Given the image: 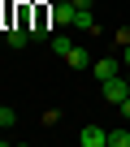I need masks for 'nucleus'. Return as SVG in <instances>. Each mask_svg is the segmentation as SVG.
<instances>
[{
  "mask_svg": "<svg viewBox=\"0 0 130 147\" xmlns=\"http://www.w3.org/2000/svg\"><path fill=\"white\" fill-rule=\"evenodd\" d=\"M100 95H104L108 104H121V100L130 95V82L121 78V74H117V78H104V82H100Z\"/></svg>",
  "mask_w": 130,
  "mask_h": 147,
  "instance_id": "nucleus-1",
  "label": "nucleus"
},
{
  "mask_svg": "<svg viewBox=\"0 0 130 147\" xmlns=\"http://www.w3.org/2000/svg\"><path fill=\"white\" fill-rule=\"evenodd\" d=\"M126 82H130V69H126Z\"/></svg>",
  "mask_w": 130,
  "mask_h": 147,
  "instance_id": "nucleus-11",
  "label": "nucleus"
},
{
  "mask_svg": "<svg viewBox=\"0 0 130 147\" xmlns=\"http://www.w3.org/2000/svg\"><path fill=\"white\" fill-rule=\"evenodd\" d=\"M65 65H70V69H87V48H70V52H65Z\"/></svg>",
  "mask_w": 130,
  "mask_h": 147,
  "instance_id": "nucleus-4",
  "label": "nucleus"
},
{
  "mask_svg": "<svg viewBox=\"0 0 130 147\" xmlns=\"http://www.w3.org/2000/svg\"><path fill=\"white\" fill-rule=\"evenodd\" d=\"M91 69H95V78L104 82V78H117V74H121V61H117V56H100Z\"/></svg>",
  "mask_w": 130,
  "mask_h": 147,
  "instance_id": "nucleus-3",
  "label": "nucleus"
},
{
  "mask_svg": "<svg viewBox=\"0 0 130 147\" xmlns=\"http://www.w3.org/2000/svg\"><path fill=\"white\" fill-rule=\"evenodd\" d=\"M121 65H126V69H130V43H126V48H121Z\"/></svg>",
  "mask_w": 130,
  "mask_h": 147,
  "instance_id": "nucleus-10",
  "label": "nucleus"
},
{
  "mask_svg": "<svg viewBox=\"0 0 130 147\" xmlns=\"http://www.w3.org/2000/svg\"><path fill=\"white\" fill-rule=\"evenodd\" d=\"M117 108H121V117H126V121H130V95H126V100H121V104H117Z\"/></svg>",
  "mask_w": 130,
  "mask_h": 147,
  "instance_id": "nucleus-9",
  "label": "nucleus"
},
{
  "mask_svg": "<svg viewBox=\"0 0 130 147\" xmlns=\"http://www.w3.org/2000/svg\"><path fill=\"white\" fill-rule=\"evenodd\" d=\"M70 5H74V0H70Z\"/></svg>",
  "mask_w": 130,
  "mask_h": 147,
  "instance_id": "nucleus-12",
  "label": "nucleus"
},
{
  "mask_svg": "<svg viewBox=\"0 0 130 147\" xmlns=\"http://www.w3.org/2000/svg\"><path fill=\"white\" fill-rule=\"evenodd\" d=\"M74 30H87V35H91V30H95V13H91V9H78V13H74Z\"/></svg>",
  "mask_w": 130,
  "mask_h": 147,
  "instance_id": "nucleus-5",
  "label": "nucleus"
},
{
  "mask_svg": "<svg viewBox=\"0 0 130 147\" xmlns=\"http://www.w3.org/2000/svg\"><path fill=\"white\" fill-rule=\"evenodd\" d=\"M0 125L13 130V125H18V108H0Z\"/></svg>",
  "mask_w": 130,
  "mask_h": 147,
  "instance_id": "nucleus-8",
  "label": "nucleus"
},
{
  "mask_svg": "<svg viewBox=\"0 0 130 147\" xmlns=\"http://www.w3.org/2000/svg\"><path fill=\"white\" fill-rule=\"evenodd\" d=\"M70 48H74V39H70V35H52V52H56L61 61H65V52H70Z\"/></svg>",
  "mask_w": 130,
  "mask_h": 147,
  "instance_id": "nucleus-6",
  "label": "nucleus"
},
{
  "mask_svg": "<svg viewBox=\"0 0 130 147\" xmlns=\"http://www.w3.org/2000/svg\"><path fill=\"white\" fill-rule=\"evenodd\" d=\"M78 143H83V147H108V130H100V125H83V130H78Z\"/></svg>",
  "mask_w": 130,
  "mask_h": 147,
  "instance_id": "nucleus-2",
  "label": "nucleus"
},
{
  "mask_svg": "<svg viewBox=\"0 0 130 147\" xmlns=\"http://www.w3.org/2000/svg\"><path fill=\"white\" fill-rule=\"evenodd\" d=\"M108 147H130V130H108Z\"/></svg>",
  "mask_w": 130,
  "mask_h": 147,
  "instance_id": "nucleus-7",
  "label": "nucleus"
}]
</instances>
